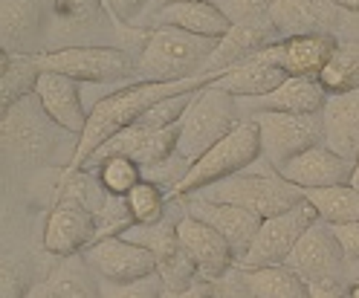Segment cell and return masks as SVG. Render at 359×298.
I'll list each match as a JSON object with an SVG mask.
<instances>
[{
  "label": "cell",
  "instance_id": "obj_35",
  "mask_svg": "<svg viewBox=\"0 0 359 298\" xmlns=\"http://www.w3.org/2000/svg\"><path fill=\"white\" fill-rule=\"evenodd\" d=\"M278 0H223L220 9L232 20V27H250V24H269V12Z\"/></svg>",
  "mask_w": 359,
  "mask_h": 298
},
{
  "label": "cell",
  "instance_id": "obj_17",
  "mask_svg": "<svg viewBox=\"0 0 359 298\" xmlns=\"http://www.w3.org/2000/svg\"><path fill=\"white\" fill-rule=\"evenodd\" d=\"M353 15L342 9L336 0H278L269 12V24L281 38L307 35V32H330L342 27L345 18Z\"/></svg>",
  "mask_w": 359,
  "mask_h": 298
},
{
  "label": "cell",
  "instance_id": "obj_29",
  "mask_svg": "<svg viewBox=\"0 0 359 298\" xmlns=\"http://www.w3.org/2000/svg\"><path fill=\"white\" fill-rule=\"evenodd\" d=\"M87 269L76 255L67 258L64 266H58L41 287H35L32 298H99V284L90 281Z\"/></svg>",
  "mask_w": 359,
  "mask_h": 298
},
{
  "label": "cell",
  "instance_id": "obj_31",
  "mask_svg": "<svg viewBox=\"0 0 359 298\" xmlns=\"http://www.w3.org/2000/svg\"><path fill=\"white\" fill-rule=\"evenodd\" d=\"M304 197L316 205V212L327 223H351L359 220V191L351 186L339 189H322V191H304Z\"/></svg>",
  "mask_w": 359,
  "mask_h": 298
},
{
  "label": "cell",
  "instance_id": "obj_39",
  "mask_svg": "<svg viewBox=\"0 0 359 298\" xmlns=\"http://www.w3.org/2000/svg\"><path fill=\"white\" fill-rule=\"evenodd\" d=\"M165 298H220V292H217L215 281H197L186 292H165Z\"/></svg>",
  "mask_w": 359,
  "mask_h": 298
},
{
  "label": "cell",
  "instance_id": "obj_28",
  "mask_svg": "<svg viewBox=\"0 0 359 298\" xmlns=\"http://www.w3.org/2000/svg\"><path fill=\"white\" fill-rule=\"evenodd\" d=\"M327 96H342L359 90V38H339L327 67L319 76Z\"/></svg>",
  "mask_w": 359,
  "mask_h": 298
},
{
  "label": "cell",
  "instance_id": "obj_3",
  "mask_svg": "<svg viewBox=\"0 0 359 298\" xmlns=\"http://www.w3.org/2000/svg\"><path fill=\"white\" fill-rule=\"evenodd\" d=\"M189 197L241 205V209H250L252 215L266 220V217H276L287 209H293V205H299L304 200V191L293 186L290 180H284L276 168H266V171H241Z\"/></svg>",
  "mask_w": 359,
  "mask_h": 298
},
{
  "label": "cell",
  "instance_id": "obj_18",
  "mask_svg": "<svg viewBox=\"0 0 359 298\" xmlns=\"http://www.w3.org/2000/svg\"><path fill=\"white\" fill-rule=\"evenodd\" d=\"M47 122H53L43 110L41 99L32 93L15 107L4 110V145L15 156H38L53 145V136L47 130ZM55 125V122H53Z\"/></svg>",
  "mask_w": 359,
  "mask_h": 298
},
{
  "label": "cell",
  "instance_id": "obj_8",
  "mask_svg": "<svg viewBox=\"0 0 359 298\" xmlns=\"http://www.w3.org/2000/svg\"><path fill=\"white\" fill-rule=\"evenodd\" d=\"M319 220V212L307 197L287 209L276 217H266L258 229V235L252 241V246L246 249V255L238 261L241 269H258V266H276V264H287V258L293 255L296 243L302 241V235Z\"/></svg>",
  "mask_w": 359,
  "mask_h": 298
},
{
  "label": "cell",
  "instance_id": "obj_1",
  "mask_svg": "<svg viewBox=\"0 0 359 298\" xmlns=\"http://www.w3.org/2000/svg\"><path fill=\"white\" fill-rule=\"evenodd\" d=\"M215 79L217 76H194V79H183V81H133V84L116 90V93L104 96L90 110L87 128L79 136V145H76L73 168H81L107 140H114L116 133L137 125L156 102H163L168 96H180V93H191V90H203V87L215 84Z\"/></svg>",
  "mask_w": 359,
  "mask_h": 298
},
{
  "label": "cell",
  "instance_id": "obj_20",
  "mask_svg": "<svg viewBox=\"0 0 359 298\" xmlns=\"http://www.w3.org/2000/svg\"><path fill=\"white\" fill-rule=\"evenodd\" d=\"M241 107L250 113H322L327 104V90L322 87L319 79H302V76H290L278 90L266 93L261 99H238Z\"/></svg>",
  "mask_w": 359,
  "mask_h": 298
},
{
  "label": "cell",
  "instance_id": "obj_23",
  "mask_svg": "<svg viewBox=\"0 0 359 298\" xmlns=\"http://www.w3.org/2000/svg\"><path fill=\"white\" fill-rule=\"evenodd\" d=\"M333 32H307V35H293L278 43L281 50V67L287 76H302V79H319L327 67L333 50H336Z\"/></svg>",
  "mask_w": 359,
  "mask_h": 298
},
{
  "label": "cell",
  "instance_id": "obj_44",
  "mask_svg": "<svg viewBox=\"0 0 359 298\" xmlns=\"http://www.w3.org/2000/svg\"><path fill=\"white\" fill-rule=\"evenodd\" d=\"M348 298H359V281L348 287Z\"/></svg>",
  "mask_w": 359,
  "mask_h": 298
},
{
  "label": "cell",
  "instance_id": "obj_36",
  "mask_svg": "<svg viewBox=\"0 0 359 298\" xmlns=\"http://www.w3.org/2000/svg\"><path fill=\"white\" fill-rule=\"evenodd\" d=\"M330 229H333L336 241H339L348 264L359 261V220H351V223H330Z\"/></svg>",
  "mask_w": 359,
  "mask_h": 298
},
{
  "label": "cell",
  "instance_id": "obj_2",
  "mask_svg": "<svg viewBox=\"0 0 359 298\" xmlns=\"http://www.w3.org/2000/svg\"><path fill=\"white\" fill-rule=\"evenodd\" d=\"M217 47L215 38H200L177 27H154L145 35L140 73L145 81H183L203 76V64Z\"/></svg>",
  "mask_w": 359,
  "mask_h": 298
},
{
  "label": "cell",
  "instance_id": "obj_14",
  "mask_svg": "<svg viewBox=\"0 0 359 298\" xmlns=\"http://www.w3.org/2000/svg\"><path fill=\"white\" fill-rule=\"evenodd\" d=\"M278 174L293 182V186H299L302 191L339 189V186H351L353 159L336 154L333 148H327L322 142V145H313V148L302 151L299 156H293Z\"/></svg>",
  "mask_w": 359,
  "mask_h": 298
},
{
  "label": "cell",
  "instance_id": "obj_38",
  "mask_svg": "<svg viewBox=\"0 0 359 298\" xmlns=\"http://www.w3.org/2000/svg\"><path fill=\"white\" fill-rule=\"evenodd\" d=\"M107 6L114 9V15L119 20H125V24H133L145 6H151V0H107Z\"/></svg>",
  "mask_w": 359,
  "mask_h": 298
},
{
  "label": "cell",
  "instance_id": "obj_12",
  "mask_svg": "<svg viewBox=\"0 0 359 298\" xmlns=\"http://www.w3.org/2000/svg\"><path fill=\"white\" fill-rule=\"evenodd\" d=\"M177 235L186 249V255L197 266L200 281H217L232 266H238V258H235L232 246L226 243V238L217 235L203 220L191 217L189 212H183V217L177 220Z\"/></svg>",
  "mask_w": 359,
  "mask_h": 298
},
{
  "label": "cell",
  "instance_id": "obj_9",
  "mask_svg": "<svg viewBox=\"0 0 359 298\" xmlns=\"http://www.w3.org/2000/svg\"><path fill=\"white\" fill-rule=\"evenodd\" d=\"M345 264H348L345 252L339 241H336L330 223L322 217L302 235L293 255L287 258V266L296 269L310 287L313 284H342Z\"/></svg>",
  "mask_w": 359,
  "mask_h": 298
},
{
  "label": "cell",
  "instance_id": "obj_16",
  "mask_svg": "<svg viewBox=\"0 0 359 298\" xmlns=\"http://www.w3.org/2000/svg\"><path fill=\"white\" fill-rule=\"evenodd\" d=\"M183 200H186V212L191 217L203 220L217 235L226 238L238 261L246 255V249L252 246L258 229L264 223L258 215H252L250 209H241V205H229V203H212L200 197H183Z\"/></svg>",
  "mask_w": 359,
  "mask_h": 298
},
{
  "label": "cell",
  "instance_id": "obj_13",
  "mask_svg": "<svg viewBox=\"0 0 359 298\" xmlns=\"http://www.w3.org/2000/svg\"><path fill=\"white\" fill-rule=\"evenodd\" d=\"M99 235L96 212L79 200H61L43 229V249L58 258H73L81 249L93 246Z\"/></svg>",
  "mask_w": 359,
  "mask_h": 298
},
{
  "label": "cell",
  "instance_id": "obj_11",
  "mask_svg": "<svg viewBox=\"0 0 359 298\" xmlns=\"http://www.w3.org/2000/svg\"><path fill=\"white\" fill-rule=\"evenodd\" d=\"M177 140H180V122L171 128H163V130L130 125L128 130L116 133L114 140H107L84 165H99L107 156H128L142 168H154V165H163L165 159H171L177 154Z\"/></svg>",
  "mask_w": 359,
  "mask_h": 298
},
{
  "label": "cell",
  "instance_id": "obj_42",
  "mask_svg": "<svg viewBox=\"0 0 359 298\" xmlns=\"http://www.w3.org/2000/svg\"><path fill=\"white\" fill-rule=\"evenodd\" d=\"M342 9H348V12H359V0H336Z\"/></svg>",
  "mask_w": 359,
  "mask_h": 298
},
{
  "label": "cell",
  "instance_id": "obj_6",
  "mask_svg": "<svg viewBox=\"0 0 359 298\" xmlns=\"http://www.w3.org/2000/svg\"><path fill=\"white\" fill-rule=\"evenodd\" d=\"M35 64L41 73H61L73 81L102 84V81H125L133 73L130 55L119 47H64V50H47L35 53Z\"/></svg>",
  "mask_w": 359,
  "mask_h": 298
},
{
  "label": "cell",
  "instance_id": "obj_5",
  "mask_svg": "<svg viewBox=\"0 0 359 298\" xmlns=\"http://www.w3.org/2000/svg\"><path fill=\"white\" fill-rule=\"evenodd\" d=\"M258 159H261V130H258L255 119H243L226 140H220L215 148H209L197 159L168 197L197 194L200 189H209L220 180H229L246 168H252Z\"/></svg>",
  "mask_w": 359,
  "mask_h": 298
},
{
  "label": "cell",
  "instance_id": "obj_7",
  "mask_svg": "<svg viewBox=\"0 0 359 298\" xmlns=\"http://www.w3.org/2000/svg\"><path fill=\"white\" fill-rule=\"evenodd\" d=\"M252 119L261 130V156L276 171H281L302 151L325 142L322 113H307V116H299V113H255Z\"/></svg>",
  "mask_w": 359,
  "mask_h": 298
},
{
  "label": "cell",
  "instance_id": "obj_26",
  "mask_svg": "<svg viewBox=\"0 0 359 298\" xmlns=\"http://www.w3.org/2000/svg\"><path fill=\"white\" fill-rule=\"evenodd\" d=\"M243 287L252 298H310V284L287 264L241 269Z\"/></svg>",
  "mask_w": 359,
  "mask_h": 298
},
{
  "label": "cell",
  "instance_id": "obj_10",
  "mask_svg": "<svg viewBox=\"0 0 359 298\" xmlns=\"http://www.w3.org/2000/svg\"><path fill=\"white\" fill-rule=\"evenodd\" d=\"M84 264L99 275V281H110V284L140 281V278H148V275L156 272L154 252L122 238V235L104 238V241H96L93 246H87Z\"/></svg>",
  "mask_w": 359,
  "mask_h": 298
},
{
  "label": "cell",
  "instance_id": "obj_37",
  "mask_svg": "<svg viewBox=\"0 0 359 298\" xmlns=\"http://www.w3.org/2000/svg\"><path fill=\"white\" fill-rule=\"evenodd\" d=\"M4 298H27V272L9 258L4 264Z\"/></svg>",
  "mask_w": 359,
  "mask_h": 298
},
{
  "label": "cell",
  "instance_id": "obj_41",
  "mask_svg": "<svg viewBox=\"0 0 359 298\" xmlns=\"http://www.w3.org/2000/svg\"><path fill=\"white\" fill-rule=\"evenodd\" d=\"M168 4H223V0H151V12H156V9H163V6H168Z\"/></svg>",
  "mask_w": 359,
  "mask_h": 298
},
{
  "label": "cell",
  "instance_id": "obj_4",
  "mask_svg": "<svg viewBox=\"0 0 359 298\" xmlns=\"http://www.w3.org/2000/svg\"><path fill=\"white\" fill-rule=\"evenodd\" d=\"M241 122H243L241 102L223 87L209 84L194 96L191 107L186 110L183 122H180L177 154L197 163L209 148H215L220 140H226Z\"/></svg>",
  "mask_w": 359,
  "mask_h": 298
},
{
  "label": "cell",
  "instance_id": "obj_15",
  "mask_svg": "<svg viewBox=\"0 0 359 298\" xmlns=\"http://www.w3.org/2000/svg\"><path fill=\"white\" fill-rule=\"evenodd\" d=\"M278 43L250 55V58H243L235 67H229L226 73H220L215 79V84L223 87L226 93H232L235 99H261L266 93H273V90H278L290 79L287 70L281 67Z\"/></svg>",
  "mask_w": 359,
  "mask_h": 298
},
{
  "label": "cell",
  "instance_id": "obj_24",
  "mask_svg": "<svg viewBox=\"0 0 359 298\" xmlns=\"http://www.w3.org/2000/svg\"><path fill=\"white\" fill-rule=\"evenodd\" d=\"M325 116V145L348 159L359 156V90L342 96H327Z\"/></svg>",
  "mask_w": 359,
  "mask_h": 298
},
{
  "label": "cell",
  "instance_id": "obj_32",
  "mask_svg": "<svg viewBox=\"0 0 359 298\" xmlns=\"http://www.w3.org/2000/svg\"><path fill=\"white\" fill-rule=\"evenodd\" d=\"M96 180L102 182V189L107 194H116V197H128L130 189H137L142 177V165H137L133 159L128 156H107L96 165Z\"/></svg>",
  "mask_w": 359,
  "mask_h": 298
},
{
  "label": "cell",
  "instance_id": "obj_19",
  "mask_svg": "<svg viewBox=\"0 0 359 298\" xmlns=\"http://www.w3.org/2000/svg\"><path fill=\"white\" fill-rule=\"evenodd\" d=\"M35 96L41 99L43 110H47V116H50L61 130L76 133V136L84 133L87 119H90V110L84 107L79 81L67 79V76H61V73H41V81H38Z\"/></svg>",
  "mask_w": 359,
  "mask_h": 298
},
{
  "label": "cell",
  "instance_id": "obj_27",
  "mask_svg": "<svg viewBox=\"0 0 359 298\" xmlns=\"http://www.w3.org/2000/svg\"><path fill=\"white\" fill-rule=\"evenodd\" d=\"M41 32L35 0H4V53L29 55V43Z\"/></svg>",
  "mask_w": 359,
  "mask_h": 298
},
{
  "label": "cell",
  "instance_id": "obj_43",
  "mask_svg": "<svg viewBox=\"0 0 359 298\" xmlns=\"http://www.w3.org/2000/svg\"><path fill=\"white\" fill-rule=\"evenodd\" d=\"M351 189L359 191V156L353 159V177H351Z\"/></svg>",
  "mask_w": 359,
  "mask_h": 298
},
{
  "label": "cell",
  "instance_id": "obj_33",
  "mask_svg": "<svg viewBox=\"0 0 359 298\" xmlns=\"http://www.w3.org/2000/svg\"><path fill=\"white\" fill-rule=\"evenodd\" d=\"M128 209L133 217V226H151V223H160L165 220V200L168 191H163L156 182L142 180L137 189L128 191Z\"/></svg>",
  "mask_w": 359,
  "mask_h": 298
},
{
  "label": "cell",
  "instance_id": "obj_34",
  "mask_svg": "<svg viewBox=\"0 0 359 298\" xmlns=\"http://www.w3.org/2000/svg\"><path fill=\"white\" fill-rule=\"evenodd\" d=\"M99 298H165V284L160 278V272L140 281H128V284L99 281Z\"/></svg>",
  "mask_w": 359,
  "mask_h": 298
},
{
  "label": "cell",
  "instance_id": "obj_40",
  "mask_svg": "<svg viewBox=\"0 0 359 298\" xmlns=\"http://www.w3.org/2000/svg\"><path fill=\"white\" fill-rule=\"evenodd\" d=\"M310 298H348V290L342 284H313Z\"/></svg>",
  "mask_w": 359,
  "mask_h": 298
},
{
  "label": "cell",
  "instance_id": "obj_22",
  "mask_svg": "<svg viewBox=\"0 0 359 298\" xmlns=\"http://www.w3.org/2000/svg\"><path fill=\"white\" fill-rule=\"evenodd\" d=\"M148 29L154 27H177L183 32L220 41L232 29V20L223 15L217 4H168L148 15Z\"/></svg>",
  "mask_w": 359,
  "mask_h": 298
},
{
  "label": "cell",
  "instance_id": "obj_30",
  "mask_svg": "<svg viewBox=\"0 0 359 298\" xmlns=\"http://www.w3.org/2000/svg\"><path fill=\"white\" fill-rule=\"evenodd\" d=\"M41 81V67L35 55H9L4 53V67H0V90H4V110L15 107L32 96Z\"/></svg>",
  "mask_w": 359,
  "mask_h": 298
},
{
  "label": "cell",
  "instance_id": "obj_25",
  "mask_svg": "<svg viewBox=\"0 0 359 298\" xmlns=\"http://www.w3.org/2000/svg\"><path fill=\"white\" fill-rule=\"evenodd\" d=\"M102 0H55L53 20V50L84 47V38L99 29Z\"/></svg>",
  "mask_w": 359,
  "mask_h": 298
},
{
  "label": "cell",
  "instance_id": "obj_21",
  "mask_svg": "<svg viewBox=\"0 0 359 298\" xmlns=\"http://www.w3.org/2000/svg\"><path fill=\"white\" fill-rule=\"evenodd\" d=\"M278 41H284L273 24H250V27H232L226 35L217 41V47L212 58L203 64V76H220L229 67L241 64L243 58H250L266 47H276Z\"/></svg>",
  "mask_w": 359,
  "mask_h": 298
}]
</instances>
